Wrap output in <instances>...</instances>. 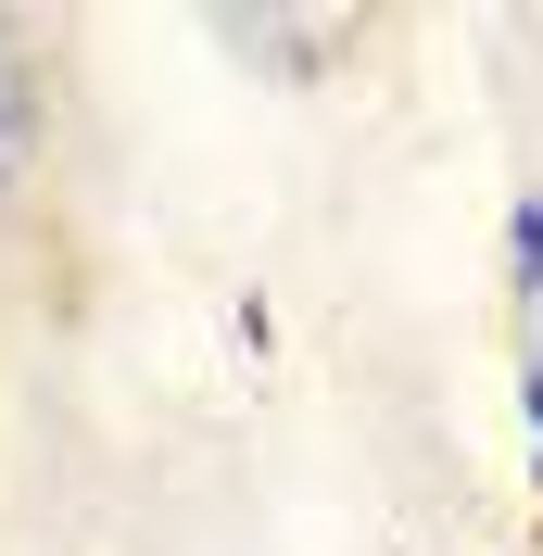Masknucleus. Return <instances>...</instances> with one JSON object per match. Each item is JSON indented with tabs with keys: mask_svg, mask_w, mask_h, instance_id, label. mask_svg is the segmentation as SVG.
<instances>
[{
	"mask_svg": "<svg viewBox=\"0 0 543 556\" xmlns=\"http://www.w3.org/2000/svg\"><path fill=\"white\" fill-rule=\"evenodd\" d=\"M26 139H38V102H26V51H13V26H0V190L26 177Z\"/></svg>",
	"mask_w": 543,
	"mask_h": 556,
	"instance_id": "nucleus-1",
	"label": "nucleus"
},
{
	"mask_svg": "<svg viewBox=\"0 0 543 556\" xmlns=\"http://www.w3.org/2000/svg\"><path fill=\"white\" fill-rule=\"evenodd\" d=\"M506 278H518V304H543V203L506 215Z\"/></svg>",
	"mask_w": 543,
	"mask_h": 556,
	"instance_id": "nucleus-2",
	"label": "nucleus"
},
{
	"mask_svg": "<svg viewBox=\"0 0 543 556\" xmlns=\"http://www.w3.org/2000/svg\"><path fill=\"white\" fill-rule=\"evenodd\" d=\"M518 430H531V493H543V354L518 367Z\"/></svg>",
	"mask_w": 543,
	"mask_h": 556,
	"instance_id": "nucleus-3",
	"label": "nucleus"
}]
</instances>
